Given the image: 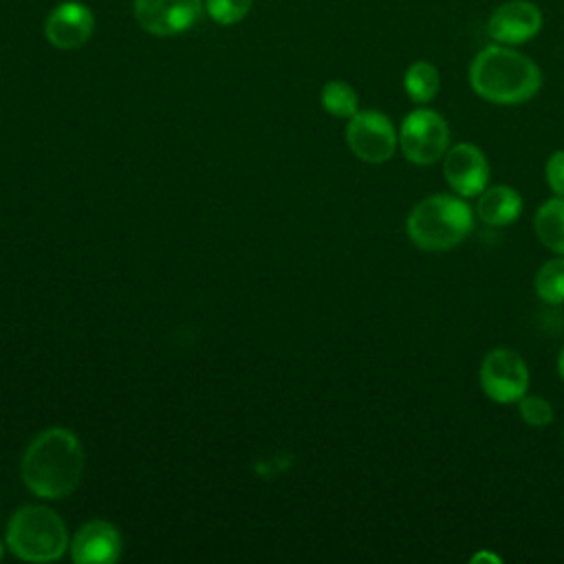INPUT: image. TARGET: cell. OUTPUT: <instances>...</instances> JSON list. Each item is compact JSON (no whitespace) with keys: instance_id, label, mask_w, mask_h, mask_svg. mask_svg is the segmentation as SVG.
Returning <instances> with one entry per match:
<instances>
[{"instance_id":"cell-1","label":"cell","mask_w":564,"mask_h":564,"mask_svg":"<svg viewBox=\"0 0 564 564\" xmlns=\"http://www.w3.org/2000/svg\"><path fill=\"white\" fill-rule=\"evenodd\" d=\"M22 480L40 498L70 496L84 474V449L79 438L66 427L40 432L22 456Z\"/></svg>"},{"instance_id":"cell-2","label":"cell","mask_w":564,"mask_h":564,"mask_svg":"<svg viewBox=\"0 0 564 564\" xmlns=\"http://www.w3.org/2000/svg\"><path fill=\"white\" fill-rule=\"evenodd\" d=\"M467 77L480 99L498 106L524 104L542 88L540 66L529 55L498 42L474 55Z\"/></svg>"},{"instance_id":"cell-3","label":"cell","mask_w":564,"mask_h":564,"mask_svg":"<svg viewBox=\"0 0 564 564\" xmlns=\"http://www.w3.org/2000/svg\"><path fill=\"white\" fill-rule=\"evenodd\" d=\"M474 229V209L458 194H430L419 200L408 218L405 234L421 251H449Z\"/></svg>"},{"instance_id":"cell-4","label":"cell","mask_w":564,"mask_h":564,"mask_svg":"<svg viewBox=\"0 0 564 564\" xmlns=\"http://www.w3.org/2000/svg\"><path fill=\"white\" fill-rule=\"evenodd\" d=\"M9 549L26 562H55L68 546L64 520L48 507H20L7 527Z\"/></svg>"},{"instance_id":"cell-5","label":"cell","mask_w":564,"mask_h":564,"mask_svg":"<svg viewBox=\"0 0 564 564\" xmlns=\"http://www.w3.org/2000/svg\"><path fill=\"white\" fill-rule=\"evenodd\" d=\"M399 148L414 165L438 163L449 148V126L445 117L432 108H414L399 128Z\"/></svg>"},{"instance_id":"cell-6","label":"cell","mask_w":564,"mask_h":564,"mask_svg":"<svg viewBox=\"0 0 564 564\" xmlns=\"http://www.w3.org/2000/svg\"><path fill=\"white\" fill-rule=\"evenodd\" d=\"M478 379L487 399L500 405H509L518 403L527 394L531 375L527 361L516 350L498 346L482 357Z\"/></svg>"},{"instance_id":"cell-7","label":"cell","mask_w":564,"mask_h":564,"mask_svg":"<svg viewBox=\"0 0 564 564\" xmlns=\"http://www.w3.org/2000/svg\"><path fill=\"white\" fill-rule=\"evenodd\" d=\"M346 143L364 163L381 165L392 159L399 145V132L388 115L379 110H357L346 126Z\"/></svg>"},{"instance_id":"cell-8","label":"cell","mask_w":564,"mask_h":564,"mask_svg":"<svg viewBox=\"0 0 564 564\" xmlns=\"http://www.w3.org/2000/svg\"><path fill=\"white\" fill-rule=\"evenodd\" d=\"M203 11V0H132L137 24L156 37H172L189 31Z\"/></svg>"},{"instance_id":"cell-9","label":"cell","mask_w":564,"mask_h":564,"mask_svg":"<svg viewBox=\"0 0 564 564\" xmlns=\"http://www.w3.org/2000/svg\"><path fill=\"white\" fill-rule=\"evenodd\" d=\"M443 176L454 194L471 198L489 185V161L478 145L463 141L447 148L443 156Z\"/></svg>"},{"instance_id":"cell-10","label":"cell","mask_w":564,"mask_h":564,"mask_svg":"<svg viewBox=\"0 0 564 564\" xmlns=\"http://www.w3.org/2000/svg\"><path fill=\"white\" fill-rule=\"evenodd\" d=\"M542 29V11L529 0L502 2L487 20V33L494 42L516 46L533 40Z\"/></svg>"},{"instance_id":"cell-11","label":"cell","mask_w":564,"mask_h":564,"mask_svg":"<svg viewBox=\"0 0 564 564\" xmlns=\"http://www.w3.org/2000/svg\"><path fill=\"white\" fill-rule=\"evenodd\" d=\"M95 31L93 11L79 0H64L44 20V37L51 46L73 51L84 46Z\"/></svg>"},{"instance_id":"cell-12","label":"cell","mask_w":564,"mask_h":564,"mask_svg":"<svg viewBox=\"0 0 564 564\" xmlns=\"http://www.w3.org/2000/svg\"><path fill=\"white\" fill-rule=\"evenodd\" d=\"M70 555L79 564H108L121 555V535L106 520L86 522L73 538Z\"/></svg>"},{"instance_id":"cell-13","label":"cell","mask_w":564,"mask_h":564,"mask_svg":"<svg viewBox=\"0 0 564 564\" xmlns=\"http://www.w3.org/2000/svg\"><path fill=\"white\" fill-rule=\"evenodd\" d=\"M522 196L511 185H487L476 200V216L489 227H507L522 214Z\"/></svg>"},{"instance_id":"cell-14","label":"cell","mask_w":564,"mask_h":564,"mask_svg":"<svg viewBox=\"0 0 564 564\" xmlns=\"http://www.w3.org/2000/svg\"><path fill=\"white\" fill-rule=\"evenodd\" d=\"M533 229L549 251L564 256V196H553L538 207Z\"/></svg>"},{"instance_id":"cell-15","label":"cell","mask_w":564,"mask_h":564,"mask_svg":"<svg viewBox=\"0 0 564 564\" xmlns=\"http://www.w3.org/2000/svg\"><path fill=\"white\" fill-rule=\"evenodd\" d=\"M403 88L414 104H430L441 90V73L427 59H416L405 68Z\"/></svg>"},{"instance_id":"cell-16","label":"cell","mask_w":564,"mask_h":564,"mask_svg":"<svg viewBox=\"0 0 564 564\" xmlns=\"http://www.w3.org/2000/svg\"><path fill=\"white\" fill-rule=\"evenodd\" d=\"M319 101H322V108L337 119H350L359 110V97L355 88L341 79L326 82L322 86Z\"/></svg>"},{"instance_id":"cell-17","label":"cell","mask_w":564,"mask_h":564,"mask_svg":"<svg viewBox=\"0 0 564 564\" xmlns=\"http://www.w3.org/2000/svg\"><path fill=\"white\" fill-rule=\"evenodd\" d=\"M533 289L542 302L564 304V256H555L538 269Z\"/></svg>"},{"instance_id":"cell-18","label":"cell","mask_w":564,"mask_h":564,"mask_svg":"<svg viewBox=\"0 0 564 564\" xmlns=\"http://www.w3.org/2000/svg\"><path fill=\"white\" fill-rule=\"evenodd\" d=\"M518 412H520V419L531 427H546L555 419L551 401H546L540 394H524L518 401Z\"/></svg>"},{"instance_id":"cell-19","label":"cell","mask_w":564,"mask_h":564,"mask_svg":"<svg viewBox=\"0 0 564 564\" xmlns=\"http://www.w3.org/2000/svg\"><path fill=\"white\" fill-rule=\"evenodd\" d=\"M203 4H205V13L216 24L229 26L240 22L249 13L253 0H203Z\"/></svg>"},{"instance_id":"cell-20","label":"cell","mask_w":564,"mask_h":564,"mask_svg":"<svg viewBox=\"0 0 564 564\" xmlns=\"http://www.w3.org/2000/svg\"><path fill=\"white\" fill-rule=\"evenodd\" d=\"M544 178L555 196H564V150H555L546 159Z\"/></svg>"},{"instance_id":"cell-21","label":"cell","mask_w":564,"mask_h":564,"mask_svg":"<svg viewBox=\"0 0 564 564\" xmlns=\"http://www.w3.org/2000/svg\"><path fill=\"white\" fill-rule=\"evenodd\" d=\"M469 562L471 564H480V562H491V564H500L502 562V557L500 555H496L494 551H478V553H474L471 557H469Z\"/></svg>"},{"instance_id":"cell-22","label":"cell","mask_w":564,"mask_h":564,"mask_svg":"<svg viewBox=\"0 0 564 564\" xmlns=\"http://www.w3.org/2000/svg\"><path fill=\"white\" fill-rule=\"evenodd\" d=\"M557 375L564 381V346L560 348V355H557Z\"/></svg>"},{"instance_id":"cell-23","label":"cell","mask_w":564,"mask_h":564,"mask_svg":"<svg viewBox=\"0 0 564 564\" xmlns=\"http://www.w3.org/2000/svg\"><path fill=\"white\" fill-rule=\"evenodd\" d=\"M0 557H2V542H0Z\"/></svg>"}]
</instances>
